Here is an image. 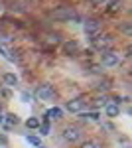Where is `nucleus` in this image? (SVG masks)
Wrapping results in <instances>:
<instances>
[{"label": "nucleus", "instance_id": "20e7f679", "mask_svg": "<svg viewBox=\"0 0 132 148\" xmlns=\"http://www.w3.org/2000/svg\"><path fill=\"white\" fill-rule=\"evenodd\" d=\"M36 95H38L42 101H53V99H55V89H53V85H49V83H44L42 87H38Z\"/></svg>", "mask_w": 132, "mask_h": 148}, {"label": "nucleus", "instance_id": "0eeeda50", "mask_svg": "<svg viewBox=\"0 0 132 148\" xmlns=\"http://www.w3.org/2000/svg\"><path fill=\"white\" fill-rule=\"evenodd\" d=\"M83 109H85V99H81V97H77V99L67 103V111L69 113H81Z\"/></svg>", "mask_w": 132, "mask_h": 148}, {"label": "nucleus", "instance_id": "f8f14e48", "mask_svg": "<svg viewBox=\"0 0 132 148\" xmlns=\"http://www.w3.org/2000/svg\"><path fill=\"white\" fill-rule=\"evenodd\" d=\"M4 83L10 85V87H14V85H18V77H16L14 73H4Z\"/></svg>", "mask_w": 132, "mask_h": 148}, {"label": "nucleus", "instance_id": "2eb2a0df", "mask_svg": "<svg viewBox=\"0 0 132 148\" xmlns=\"http://www.w3.org/2000/svg\"><path fill=\"white\" fill-rule=\"evenodd\" d=\"M81 148H101V142L99 140H85L81 144Z\"/></svg>", "mask_w": 132, "mask_h": 148}, {"label": "nucleus", "instance_id": "6ab92c4d", "mask_svg": "<svg viewBox=\"0 0 132 148\" xmlns=\"http://www.w3.org/2000/svg\"><path fill=\"white\" fill-rule=\"evenodd\" d=\"M89 4H93V6H101V4H105V2H109V0H87Z\"/></svg>", "mask_w": 132, "mask_h": 148}, {"label": "nucleus", "instance_id": "7ed1b4c3", "mask_svg": "<svg viewBox=\"0 0 132 148\" xmlns=\"http://www.w3.org/2000/svg\"><path fill=\"white\" fill-rule=\"evenodd\" d=\"M61 136H63V140H67V142H77V140H81L83 132H81V128H79V126L71 125V126H65V128H63Z\"/></svg>", "mask_w": 132, "mask_h": 148}, {"label": "nucleus", "instance_id": "9b49d317", "mask_svg": "<svg viewBox=\"0 0 132 148\" xmlns=\"http://www.w3.org/2000/svg\"><path fill=\"white\" fill-rule=\"evenodd\" d=\"M59 42H61L59 34H47L45 36V44H47V46H57Z\"/></svg>", "mask_w": 132, "mask_h": 148}, {"label": "nucleus", "instance_id": "f257e3e1", "mask_svg": "<svg viewBox=\"0 0 132 148\" xmlns=\"http://www.w3.org/2000/svg\"><path fill=\"white\" fill-rule=\"evenodd\" d=\"M91 42H93L95 49H99V51H110L112 46L116 44V38L112 34H99V36H95V38H91Z\"/></svg>", "mask_w": 132, "mask_h": 148}, {"label": "nucleus", "instance_id": "ddd939ff", "mask_svg": "<svg viewBox=\"0 0 132 148\" xmlns=\"http://www.w3.org/2000/svg\"><path fill=\"white\" fill-rule=\"evenodd\" d=\"M107 114H109L110 119H112V116H116V114H118V105H116V103L107 105Z\"/></svg>", "mask_w": 132, "mask_h": 148}, {"label": "nucleus", "instance_id": "6e6552de", "mask_svg": "<svg viewBox=\"0 0 132 148\" xmlns=\"http://www.w3.org/2000/svg\"><path fill=\"white\" fill-rule=\"evenodd\" d=\"M63 49H65L67 56H77L79 49H81V46H79L75 40H69V42H65V44H63Z\"/></svg>", "mask_w": 132, "mask_h": 148}, {"label": "nucleus", "instance_id": "4468645a", "mask_svg": "<svg viewBox=\"0 0 132 148\" xmlns=\"http://www.w3.org/2000/svg\"><path fill=\"white\" fill-rule=\"evenodd\" d=\"M110 6H109V12H118L122 6V0H109Z\"/></svg>", "mask_w": 132, "mask_h": 148}, {"label": "nucleus", "instance_id": "9d476101", "mask_svg": "<svg viewBox=\"0 0 132 148\" xmlns=\"http://www.w3.org/2000/svg\"><path fill=\"white\" fill-rule=\"evenodd\" d=\"M61 114H63V111L57 109V107H53V109H49V111L45 113V119H47V121H51V119L57 121V119H61Z\"/></svg>", "mask_w": 132, "mask_h": 148}, {"label": "nucleus", "instance_id": "1a4fd4ad", "mask_svg": "<svg viewBox=\"0 0 132 148\" xmlns=\"http://www.w3.org/2000/svg\"><path fill=\"white\" fill-rule=\"evenodd\" d=\"M0 121H2L4 128H12V126H16V125H18V119H16V114H12V113L2 114V116H0Z\"/></svg>", "mask_w": 132, "mask_h": 148}, {"label": "nucleus", "instance_id": "aec40b11", "mask_svg": "<svg viewBox=\"0 0 132 148\" xmlns=\"http://www.w3.org/2000/svg\"><path fill=\"white\" fill-rule=\"evenodd\" d=\"M28 140L32 142L34 146H40V138H38V136H28Z\"/></svg>", "mask_w": 132, "mask_h": 148}, {"label": "nucleus", "instance_id": "dca6fc26", "mask_svg": "<svg viewBox=\"0 0 132 148\" xmlns=\"http://www.w3.org/2000/svg\"><path fill=\"white\" fill-rule=\"evenodd\" d=\"M95 89H97V91H107V89H110V81H107V79H105V81H99Z\"/></svg>", "mask_w": 132, "mask_h": 148}, {"label": "nucleus", "instance_id": "423d86ee", "mask_svg": "<svg viewBox=\"0 0 132 148\" xmlns=\"http://www.w3.org/2000/svg\"><path fill=\"white\" fill-rule=\"evenodd\" d=\"M120 63V56L118 53H114V51H105L103 53V65H107V67H116Z\"/></svg>", "mask_w": 132, "mask_h": 148}, {"label": "nucleus", "instance_id": "f3484780", "mask_svg": "<svg viewBox=\"0 0 132 148\" xmlns=\"http://www.w3.org/2000/svg\"><path fill=\"white\" fill-rule=\"evenodd\" d=\"M26 126H28V128H38V126H40V121H38L36 116H32V119L26 121Z\"/></svg>", "mask_w": 132, "mask_h": 148}, {"label": "nucleus", "instance_id": "a211bd4d", "mask_svg": "<svg viewBox=\"0 0 132 148\" xmlns=\"http://www.w3.org/2000/svg\"><path fill=\"white\" fill-rule=\"evenodd\" d=\"M38 128H40L42 134H49V125H47V123H45V125H40Z\"/></svg>", "mask_w": 132, "mask_h": 148}, {"label": "nucleus", "instance_id": "4be33fe9", "mask_svg": "<svg viewBox=\"0 0 132 148\" xmlns=\"http://www.w3.org/2000/svg\"><path fill=\"white\" fill-rule=\"evenodd\" d=\"M122 32H124V34H128V36H130V32H132L130 24H124V26H122Z\"/></svg>", "mask_w": 132, "mask_h": 148}, {"label": "nucleus", "instance_id": "5701e85b", "mask_svg": "<svg viewBox=\"0 0 132 148\" xmlns=\"http://www.w3.org/2000/svg\"><path fill=\"white\" fill-rule=\"evenodd\" d=\"M36 148H42V146H36Z\"/></svg>", "mask_w": 132, "mask_h": 148}, {"label": "nucleus", "instance_id": "f03ea898", "mask_svg": "<svg viewBox=\"0 0 132 148\" xmlns=\"http://www.w3.org/2000/svg\"><path fill=\"white\" fill-rule=\"evenodd\" d=\"M51 18H53V20H59V22H69V20L79 22V20H81L73 6H59V8H55V10L51 12Z\"/></svg>", "mask_w": 132, "mask_h": 148}, {"label": "nucleus", "instance_id": "412c9836", "mask_svg": "<svg viewBox=\"0 0 132 148\" xmlns=\"http://www.w3.org/2000/svg\"><path fill=\"white\" fill-rule=\"evenodd\" d=\"M107 101H109L107 97H99V99H97V107H101V105H107Z\"/></svg>", "mask_w": 132, "mask_h": 148}, {"label": "nucleus", "instance_id": "39448f33", "mask_svg": "<svg viewBox=\"0 0 132 148\" xmlns=\"http://www.w3.org/2000/svg\"><path fill=\"white\" fill-rule=\"evenodd\" d=\"M101 30H103V24H101V20H85V32H87L91 38L99 36Z\"/></svg>", "mask_w": 132, "mask_h": 148}]
</instances>
